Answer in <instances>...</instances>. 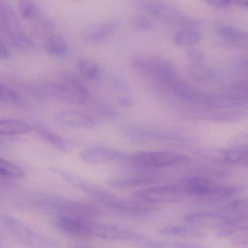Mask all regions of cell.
<instances>
[{
	"label": "cell",
	"mask_w": 248,
	"mask_h": 248,
	"mask_svg": "<svg viewBox=\"0 0 248 248\" xmlns=\"http://www.w3.org/2000/svg\"><path fill=\"white\" fill-rule=\"evenodd\" d=\"M39 87L47 98H54L74 105H84L91 100L88 89L71 72L64 71L56 81H45Z\"/></svg>",
	"instance_id": "1"
},
{
	"label": "cell",
	"mask_w": 248,
	"mask_h": 248,
	"mask_svg": "<svg viewBox=\"0 0 248 248\" xmlns=\"http://www.w3.org/2000/svg\"><path fill=\"white\" fill-rule=\"evenodd\" d=\"M131 65L139 77L158 88L170 90L177 79L173 64L160 57H138Z\"/></svg>",
	"instance_id": "2"
},
{
	"label": "cell",
	"mask_w": 248,
	"mask_h": 248,
	"mask_svg": "<svg viewBox=\"0 0 248 248\" xmlns=\"http://www.w3.org/2000/svg\"><path fill=\"white\" fill-rule=\"evenodd\" d=\"M189 160L185 155L171 151H144L126 154L123 163L137 169H154L181 164Z\"/></svg>",
	"instance_id": "3"
},
{
	"label": "cell",
	"mask_w": 248,
	"mask_h": 248,
	"mask_svg": "<svg viewBox=\"0 0 248 248\" xmlns=\"http://www.w3.org/2000/svg\"><path fill=\"white\" fill-rule=\"evenodd\" d=\"M139 8L163 23L171 26H180L182 29L195 28L198 25L196 20L184 16L173 6L161 0H134Z\"/></svg>",
	"instance_id": "4"
},
{
	"label": "cell",
	"mask_w": 248,
	"mask_h": 248,
	"mask_svg": "<svg viewBox=\"0 0 248 248\" xmlns=\"http://www.w3.org/2000/svg\"><path fill=\"white\" fill-rule=\"evenodd\" d=\"M38 205L48 209L54 210L61 213L62 215L69 217H92L97 215V208L88 204L78 201H71L66 198H55V197H43L36 201Z\"/></svg>",
	"instance_id": "5"
},
{
	"label": "cell",
	"mask_w": 248,
	"mask_h": 248,
	"mask_svg": "<svg viewBox=\"0 0 248 248\" xmlns=\"http://www.w3.org/2000/svg\"><path fill=\"white\" fill-rule=\"evenodd\" d=\"M181 189L183 192L195 196L215 199L228 198L237 192V188L219 185L208 178L201 176L189 179Z\"/></svg>",
	"instance_id": "6"
},
{
	"label": "cell",
	"mask_w": 248,
	"mask_h": 248,
	"mask_svg": "<svg viewBox=\"0 0 248 248\" xmlns=\"http://www.w3.org/2000/svg\"><path fill=\"white\" fill-rule=\"evenodd\" d=\"M103 205L116 212L128 214H143L154 212L159 209L157 204L143 200H130L119 198L106 192L97 200Z\"/></svg>",
	"instance_id": "7"
},
{
	"label": "cell",
	"mask_w": 248,
	"mask_h": 248,
	"mask_svg": "<svg viewBox=\"0 0 248 248\" xmlns=\"http://www.w3.org/2000/svg\"><path fill=\"white\" fill-rule=\"evenodd\" d=\"M5 225L22 243L32 248H54L52 242L32 230L13 217L5 216Z\"/></svg>",
	"instance_id": "8"
},
{
	"label": "cell",
	"mask_w": 248,
	"mask_h": 248,
	"mask_svg": "<svg viewBox=\"0 0 248 248\" xmlns=\"http://www.w3.org/2000/svg\"><path fill=\"white\" fill-rule=\"evenodd\" d=\"M181 187L173 186H154L141 189L135 193L138 199L152 203H169L180 201L183 196Z\"/></svg>",
	"instance_id": "9"
},
{
	"label": "cell",
	"mask_w": 248,
	"mask_h": 248,
	"mask_svg": "<svg viewBox=\"0 0 248 248\" xmlns=\"http://www.w3.org/2000/svg\"><path fill=\"white\" fill-rule=\"evenodd\" d=\"M125 156V153L105 146H93L83 150L80 154L82 160L90 164L123 163Z\"/></svg>",
	"instance_id": "10"
},
{
	"label": "cell",
	"mask_w": 248,
	"mask_h": 248,
	"mask_svg": "<svg viewBox=\"0 0 248 248\" xmlns=\"http://www.w3.org/2000/svg\"><path fill=\"white\" fill-rule=\"evenodd\" d=\"M55 123L62 126L72 128H94L98 125V121L93 116L77 110H62L57 112L53 116Z\"/></svg>",
	"instance_id": "11"
},
{
	"label": "cell",
	"mask_w": 248,
	"mask_h": 248,
	"mask_svg": "<svg viewBox=\"0 0 248 248\" xmlns=\"http://www.w3.org/2000/svg\"><path fill=\"white\" fill-rule=\"evenodd\" d=\"M118 25L119 20L116 18L109 19L94 23L83 31L82 36L87 43L94 45L103 43L110 38Z\"/></svg>",
	"instance_id": "12"
},
{
	"label": "cell",
	"mask_w": 248,
	"mask_h": 248,
	"mask_svg": "<svg viewBox=\"0 0 248 248\" xmlns=\"http://www.w3.org/2000/svg\"><path fill=\"white\" fill-rule=\"evenodd\" d=\"M88 237H100L106 240H126V241H135L140 240V236L135 232L112 227V226L102 225L96 223H89Z\"/></svg>",
	"instance_id": "13"
},
{
	"label": "cell",
	"mask_w": 248,
	"mask_h": 248,
	"mask_svg": "<svg viewBox=\"0 0 248 248\" xmlns=\"http://www.w3.org/2000/svg\"><path fill=\"white\" fill-rule=\"evenodd\" d=\"M0 24L10 43L25 34L14 10L6 3H0Z\"/></svg>",
	"instance_id": "14"
},
{
	"label": "cell",
	"mask_w": 248,
	"mask_h": 248,
	"mask_svg": "<svg viewBox=\"0 0 248 248\" xmlns=\"http://www.w3.org/2000/svg\"><path fill=\"white\" fill-rule=\"evenodd\" d=\"M170 90L176 97L183 101L205 105L209 94L197 90L187 83L176 80L170 87Z\"/></svg>",
	"instance_id": "15"
},
{
	"label": "cell",
	"mask_w": 248,
	"mask_h": 248,
	"mask_svg": "<svg viewBox=\"0 0 248 248\" xmlns=\"http://www.w3.org/2000/svg\"><path fill=\"white\" fill-rule=\"evenodd\" d=\"M189 224L202 228H218L228 224V221L222 213H196L189 214L184 218Z\"/></svg>",
	"instance_id": "16"
},
{
	"label": "cell",
	"mask_w": 248,
	"mask_h": 248,
	"mask_svg": "<svg viewBox=\"0 0 248 248\" xmlns=\"http://www.w3.org/2000/svg\"><path fill=\"white\" fill-rule=\"evenodd\" d=\"M216 33L226 44L234 47H248V33L231 25H222L216 29Z\"/></svg>",
	"instance_id": "17"
},
{
	"label": "cell",
	"mask_w": 248,
	"mask_h": 248,
	"mask_svg": "<svg viewBox=\"0 0 248 248\" xmlns=\"http://www.w3.org/2000/svg\"><path fill=\"white\" fill-rule=\"evenodd\" d=\"M51 170H52L53 173L59 175L66 182L93 195L96 200L100 198L101 195H103L106 192V190H103V189L99 187L97 185H94L91 182H89L88 181L85 180L83 178H80V176H75V175L72 174L69 172L59 169V168L52 167Z\"/></svg>",
	"instance_id": "18"
},
{
	"label": "cell",
	"mask_w": 248,
	"mask_h": 248,
	"mask_svg": "<svg viewBox=\"0 0 248 248\" xmlns=\"http://www.w3.org/2000/svg\"><path fill=\"white\" fill-rule=\"evenodd\" d=\"M155 181H157V176L147 173H138L132 176L112 178L108 181V184L113 187L127 189L149 185Z\"/></svg>",
	"instance_id": "19"
},
{
	"label": "cell",
	"mask_w": 248,
	"mask_h": 248,
	"mask_svg": "<svg viewBox=\"0 0 248 248\" xmlns=\"http://www.w3.org/2000/svg\"><path fill=\"white\" fill-rule=\"evenodd\" d=\"M34 131L43 141L59 151L68 153L73 148V144L71 141L45 127L36 125Z\"/></svg>",
	"instance_id": "20"
},
{
	"label": "cell",
	"mask_w": 248,
	"mask_h": 248,
	"mask_svg": "<svg viewBox=\"0 0 248 248\" xmlns=\"http://www.w3.org/2000/svg\"><path fill=\"white\" fill-rule=\"evenodd\" d=\"M80 77L90 82H98L103 78V71L100 65L88 58H80L76 64Z\"/></svg>",
	"instance_id": "21"
},
{
	"label": "cell",
	"mask_w": 248,
	"mask_h": 248,
	"mask_svg": "<svg viewBox=\"0 0 248 248\" xmlns=\"http://www.w3.org/2000/svg\"><path fill=\"white\" fill-rule=\"evenodd\" d=\"M42 47L45 52L57 58L66 56L69 52V46L66 39L61 35L54 33L45 39Z\"/></svg>",
	"instance_id": "22"
},
{
	"label": "cell",
	"mask_w": 248,
	"mask_h": 248,
	"mask_svg": "<svg viewBox=\"0 0 248 248\" xmlns=\"http://www.w3.org/2000/svg\"><path fill=\"white\" fill-rule=\"evenodd\" d=\"M34 131V126L26 122L16 119H2L0 122V134L1 136H11L26 134Z\"/></svg>",
	"instance_id": "23"
},
{
	"label": "cell",
	"mask_w": 248,
	"mask_h": 248,
	"mask_svg": "<svg viewBox=\"0 0 248 248\" xmlns=\"http://www.w3.org/2000/svg\"><path fill=\"white\" fill-rule=\"evenodd\" d=\"M202 34L199 30L194 28H185L175 32L173 35V42L178 46H190L201 42Z\"/></svg>",
	"instance_id": "24"
},
{
	"label": "cell",
	"mask_w": 248,
	"mask_h": 248,
	"mask_svg": "<svg viewBox=\"0 0 248 248\" xmlns=\"http://www.w3.org/2000/svg\"><path fill=\"white\" fill-rule=\"evenodd\" d=\"M162 235L169 237H186V238H205V234L200 230L194 227L173 226L164 227L160 231Z\"/></svg>",
	"instance_id": "25"
},
{
	"label": "cell",
	"mask_w": 248,
	"mask_h": 248,
	"mask_svg": "<svg viewBox=\"0 0 248 248\" xmlns=\"http://www.w3.org/2000/svg\"><path fill=\"white\" fill-rule=\"evenodd\" d=\"M221 213L225 216L228 223L235 218L248 217V200L242 199L234 201L226 206Z\"/></svg>",
	"instance_id": "26"
},
{
	"label": "cell",
	"mask_w": 248,
	"mask_h": 248,
	"mask_svg": "<svg viewBox=\"0 0 248 248\" xmlns=\"http://www.w3.org/2000/svg\"><path fill=\"white\" fill-rule=\"evenodd\" d=\"M18 10L20 16L25 20H36L42 17L40 7L32 0H20Z\"/></svg>",
	"instance_id": "27"
},
{
	"label": "cell",
	"mask_w": 248,
	"mask_h": 248,
	"mask_svg": "<svg viewBox=\"0 0 248 248\" xmlns=\"http://www.w3.org/2000/svg\"><path fill=\"white\" fill-rule=\"evenodd\" d=\"M0 175L1 177L8 179H21L25 177L24 170L18 165L0 159Z\"/></svg>",
	"instance_id": "28"
},
{
	"label": "cell",
	"mask_w": 248,
	"mask_h": 248,
	"mask_svg": "<svg viewBox=\"0 0 248 248\" xmlns=\"http://www.w3.org/2000/svg\"><path fill=\"white\" fill-rule=\"evenodd\" d=\"M0 102L13 106H24L26 105V102L17 91L3 83L0 84Z\"/></svg>",
	"instance_id": "29"
},
{
	"label": "cell",
	"mask_w": 248,
	"mask_h": 248,
	"mask_svg": "<svg viewBox=\"0 0 248 248\" xmlns=\"http://www.w3.org/2000/svg\"><path fill=\"white\" fill-rule=\"evenodd\" d=\"M220 238L225 239L236 245L248 244V230L238 229L227 228L221 230L218 233Z\"/></svg>",
	"instance_id": "30"
},
{
	"label": "cell",
	"mask_w": 248,
	"mask_h": 248,
	"mask_svg": "<svg viewBox=\"0 0 248 248\" xmlns=\"http://www.w3.org/2000/svg\"><path fill=\"white\" fill-rule=\"evenodd\" d=\"M55 24L49 18H40L34 20L32 26V33L38 38H48L52 34Z\"/></svg>",
	"instance_id": "31"
},
{
	"label": "cell",
	"mask_w": 248,
	"mask_h": 248,
	"mask_svg": "<svg viewBox=\"0 0 248 248\" xmlns=\"http://www.w3.org/2000/svg\"><path fill=\"white\" fill-rule=\"evenodd\" d=\"M189 74L195 79L199 81H211L215 76V73L212 68L205 65V63L196 65L192 64L189 68Z\"/></svg>",
	"instance_id": "32"
},
{
	"label": "cell",
	"mask_w": 248,
	"mask_h": 248,
	"mask_svg": "<svg viewBox=\"0 0 248 248\" xmlns=\"http://www.w3.org/2000/svg\"><path fill=\"white\" fill-rule=\"evenodd\" d=\"M131 28L136 31H149L154 29L153 22L144 15H137L131 18L130 22Z\"/></svg>",
	"instance_id": "33"
},
{
	"label": "cell",
	"mask_w": 248,
	"mask_h": 248,
	"mask_svg": "<svg viewBox=\"0 0 248 248\" xmlns=\"http://www.w3.org/2000/svg\"><path fill=\"white\" fill-rule=\"evenodd\" d=\"M149 248H208L192 243H177L171 241H149L145 243Z\"/></svg>",
	"instance_id": "34"
},
{
	"label": "cell",
	"mask_w": 248,
	"mask_h": 248,
	"mask_svg": "<svg viewBox=\"0 0 248 248\" xmlns=\"http://www.w3.org/2000/svg\"><path fill=\"white\" fill-rule=\"evenodd\" d=\"M94 110L97 114L105 119H115L119 117V113L114 106L103 103V102H97L94 105Z\"/></svg>",
	"instance_id": "35"
},
{
	"label": "cell",
	"mask_w": 248,
	"mask_h": 248,
	"mask_svg": "<svg viewBox=\"0 0 248 248\" xmlns=\"http://www.w3.org/2000/svg\"><path fill=\"white\" fill-rule=\"evenodd\" d=\"M188 59L192 64H202L205 62V57L203 52L198 48L189 47L186 52Z\"/></svg>",
	"instance_id": "36"
},
{
	"label": "cell",
	"mask_w": 248,
	"mask_h": 248,
	"mask_svg": "<svg viewBox=\"0 0 248 248\" xmlns=\"http://www.w3.org/2000/svg\"><path fill=\"white\" fill-rule=\"evenodd\" d=\"M206 4L215 8L223 9L237 6V0H203Z\"/></svg>",
	"instance_id": "37"
},
{
	"label": "cell",
	"mask_w": 248,
	"mask_h": 248,
	"mask_svg": "<svg viewBox=\"0 0 248 248\" xmlns=\"http://www.w3.org/2000/svg\"><path fill=\"white\" fill-rule=\"evenodd\" d=\"M236 90H238L243 94H248V77H244L239 80L235 84Z\"/></svg>",
	"instance_id": "38"
},
{
	"label": "cell",
	"mask_w": 248,
	"mask_h": 248,
	"mask_svg": "<svg viewBox=\"0 0 248 248\" xmlns=\"http://www.w3.org/2000/svg\"><path fill=\"white\" fill-rule=\"evenodd\" d=\"M10 57V52L7 45L3 42H0V59L7 60Z\"/></svg>",
	"instance_id": "39"
},
{
	"label": "cell",
	"mask_w": 248,
	"mask_h": 248,
	"mask_svg": "<svg viewBox=\"0 0 248 248\" xmlns=\"http://www.w3.org/2000/svg\"><path fill=\"white\" fill-rule=\"evenodd\" d=\"M245 65L248 68V58L246 60V61H245Z\"/></svg>",
	"instance_id": "40"
},
{
	"label": "cell",
	"mask_w": 248,
	"mask_h": 248,
	"mask_svg": "<svg viewBox=\"0 0 248 248\" xmlns=\"http://www.w3.org/2000/svg\"><path fill=\"white\" fill-rule=\"evenodd\" d=\"M245 7H247V8H248V0H246V5H245Z\"/></svg>",
	"instance_id": "41"
},
{
	"label": "cell",
	"mask_w": 248,
	"mask_h": 248,
	"mask_svg": "<svg viewBox=\"0 0 248 248\" xmlns=\"http://www.w3.org/2000/svg\"><path fill=\"white\" fill-rule=\"evenodd\" d=\"M71 1H79V0H71Z\"/></svg>",
	"instance_id": "42"
}]
</instances>
